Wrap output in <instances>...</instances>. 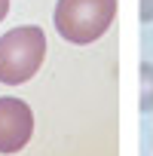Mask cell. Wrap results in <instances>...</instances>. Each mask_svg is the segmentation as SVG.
<instances>
[{"instance_id": "obj_4", "label": "cell", "mask_w": 153, "mask_h": 156, "mask_svg": "<svg viewBox=\"0 0 153 156\" xmlns=\"http://www.w3.org/2000/svg\"><path fill=\"white\" fill-rule=\"evenodd\" d=\"M141 110H153V64H141Z\"/></svg>"}, {"instance_id": "obj_3", "label": "cell", "mask_w": 153, "mask_h": 156, "mask_svg": "<svg viewBox=\"0 0 153 156\" xmlns=\"http://www.w3.org/2000/svg\"><path fill=\"white\" fill-rule=\"evenodd\" d=\"M34 135V113L22 98H0V153H19Z\"/></svg>"}, {"instance_id": "obj_1", "label": "cell", "mask_w": 153, "mask_h": 156, "mask_svg": "<svg viewBox=\"0 0 153 156\" xmlns=\"http://www.w3.org/2000/svg\"><path fill=\"white\" fill-rule=\"evenodd\" d=\"M116 16V0H58L55 3V31L73 46H89L107 34Z\"/></svg>"}, {"instance_id": "obj_5", "label": "cell", "mask_w": 153, "mask_h": 156, "mask_svg": "<svg viewBox=\"0 0 153 156\" xmlns=\"http://www.w3.org/2000/svg\"><path fill=\"white\" fill-rule=\"evenodd\" d=\"M138 12H141V22L150 25V22H153V0H141V9H138Z\"/></svg>"}, {"instance_id": "obj_6", "label": "cell", "mask_w": 153, "mask_h": 156, "mask_svg": "<svg viewBox=\"0 0 153 156\" xmlns=\"http://www.w3.org/2000/svg\"><path fill=\"white\" fill-rule=\"evenodd\" d=\"M9 16V0H0V22Z\"/></svg>"}, {"instance_id": "obj_2", "label": "cell", "mask_w": 153, "mask_h": 156, "mask_svg": "<svg viewBox=\"0 0 153 156\" xmlns=\"http://www.w3.org/2000/svg\"><path fill=\"white\" fill-rule=\"evenodd\" d=\"M46 55V34L37 25H22L0 37V83L22 86L40 70Z\"/></svg>"}]
</instances>
